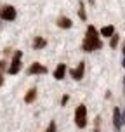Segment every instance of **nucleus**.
<instances>
[{
    "label": "nucleus",
    "instance_id": "nucleus-1",
    "mask_svg": "<svg viewBox=\"0 0 125 132\" xmlns=\"http://www.w3.org/2000/svg\"><path fill=\"white\" fill-rule=\"evenodd\" d=\"M103 40H101V35L99 31L96 30V26L89 24L87 26V31H85V38H84V44H82V49L85 52H92V51H99L103 49Z\"/></svg>",
    "mask_w": 125,
    "mask_h": 132
},
{
    "label": "nucleus",
    "instance_id": "nucleus-2",
    "mask_svg": "<svg viewBox=\"0 0 125 132\" xmlns=\"http://www.w3.org/2000/svg\"><path fill=\"white\" fill-rule=\"evenodd\" d=\"M75 125L78 129H85L87 127V106L78 104L75 110Z\"/></svg>",
    "mask_w": 125,
    "mask_h": 132
},
{
    "label": "nucleus",
    "instance_id": "nucleus-3",
    "mask_svg": "<svg viewBox=\"0 0 125 132\" xmlns=\"http://www.w3.org/2000/svg\"><path fill=\"white\" fill-rule=\"evenodd\" d=\"M18 18V12L12 5H2L0 7V19L4 21H14Z\"/></svg>",
    "mask_w": 125,
    "mask_h": 132
},
{
    "label": "nucleus",
    "instance_id": "nucleus-4",
    "mask_svg": "<svg viewBox=\"0 0 125 132\" xmlns=\"http://www.w3.org/2000/svg\"><path fill=\"white\" fill-rule=\"evenodd\" d=\"M21 57H23V52L21 51H16L14 52V57H12V63H11V66H9V75H18L21 70Z\"/></svg>",
    "mask_w": 125,
    "mask_h": 132
},
{
    "label": "nucleus",
    "instance_id": "nucleus-5",
    "mask_svg": "<svg viewBox=\"0 0 125 132\" xmlns=\"http://www.w3.org/2000/svg\"><path fill=\"white\" fill-rule=\"evenodd\" d=\"M84 73H85V63L80 61L78 64H77V68L71 70V78L73 80H82L84 78Z\"/></svg>",
    "mask_w": 125,
    "mask_h": 132
},
{
    "label": "nucleus",
    "instance_id": "nucleus-6",
    "mask_svg": "<svg viewBox=\"0 0 125 132\" xmlns=\"http://www.w3.org/2000/svg\"><path fill=\"white\" fill-rule=\"evenodd\" d=\"M45 73H47V68L40 63H33L28 68V75H45Z\"/></svg>",
    "mask_w": 125,
    "mask_h": 132
},
{
    "label": "nucleus",
    "instance_id": "nucleus-7",
    "mask_svg": "<svg viewBox=\"0 0 125 132\" xmlns=\"http://www.w3.org/2000/svg\"><path fill=\"white\" fill-rule=\"evenodd\" d=\"M113 127L116 132H120V129H122V111H120L118 106L113 110Z\"/></svg>",
    "mask_w": 125,
    "mask_h": 132
},
{
    "label": "nucleus",
    "instance_id": "nucleus-8",
    "mask_svg": "<svg viewBox=\"0 0 125 132\" xmlns=\"http://www.w3.org/2000/svg\"><path fill=\"white\" fill-rule=\"evenodd\" d=\"M66 70H68L66 64H63V63L57 64V68L54 70V78H56V80H63V78H64V75H66Z\"/></svg>",
    "mask_w": 125,
    "mask_h": 132
},
{
    "label": "nucleus",
    "instance_id": "nucleus-9",
    "mask_svg": "<svg viewBox=\"0 0 125 132\" xmlns=\"http://www.w3.org/2000/svg\"><path fill=\"white\" fill-rule=\"evenodd\" d=\"M57 26L59 28H64V30H68V28L73 26V23L70 18H66V16H61V18H57Z\"/></svg>",
    "mask_w": 125,
    "mask_h": 132
},
{
    "label": "nucleus",
    "instance_id": "nucleus-10",
    "mask_svg": "<svg viewBox=\"0 0 125 132\" xmlns=\"http://www.w3.org/2000/svg\"><path fill=\"white\" fill-rule=\"evenodd\" d=\"M101 37H104V38H111L113 35H115V26L113 24H108V26H104L103 30H101V33H99Z\"/></svg>",
    "mask_w": 125,
    "mask_h": 132
},
{
    "label": "nucleus",
    "instance_id": "nucleus-11",
    "mask_svg": "<svg viewBox=\"0 0 125 132\" xmlns=\"http://www.w3.org/2000/svg\"><path fill=\"white\" fill-rule=\"evenodd\" d=\"M45 45H47V40L44 37H35V40H33V49H44Z\"/></svg>",
    "mask_w": 125,
    "mask_h": 132
},
{
    "label": "nucleus",
    "instance_id": "nucleus-12",
    "mask_svg": "<svg viewBox=\"0 0 125 132\" xmlns=\"http://www.w3.org/2000/svg\"><path fill=\"white\" fill-rule=\"evenodd\" d=\"M35 97H37V89H30V90L26 92V96H24V103L30 104V103L35 101Z\"/></svg>",
    "mask_w": 125,
    "mask_h": 132
},
{
    "label": "nucleus",
    "instance_id": "nucleus-13",
    "mask_svg": "<svg viewBox=\"0 0 125 132\" xmlns=\"http://www.w3.org/2000/svg\"><path fill=\"white\" fill-rule=\"evenodd\" d=\"M118 42H120V35H116V33H115L111 38H110V47H111V49H116Z\"/></svg>",
    "mask_w": 125,
    "mask_h": 132
},
{
    "label": "nucleus",
    "instance_id": "nucleus-14",
    "mask_svg": "<svg viewBox=\"0 0 125 132\" xmlns=\"http://www.w3.org/2000/svg\"><path fill=\"white\" fill-rule=\"evenodd\" d=\"M78 16L80 19H87V14H85V5H84V0H80V9H78Z\"/></svg>",
    "mask_w": 125,
    "mask_h": 132
},
{
    "label": "nucleus",
    "instance_id": "nucleus-15",
    "mask_svg": "<svg viewBox=\"0 0 125 132\" xmlns=\"http://www.w3.org/2000/svg\"><path fill=\"white\" fill-rule=\"evenodd\" d=\"M47 132H57V129H56V122H54V120H51V122H49Z\"/></svg>",
    "mask_w": 125,
    "mask_h": 132
},
{
    "label": "nucleus",
    "instance_id": "nucleus-16",
    "mask_svg": "<svg viewBox=\"0 0 125 132\" xmlns=\"http://www.w3.org/2000/svg\"><path fill=\"white\" fill-rule=\"evenodd\" d=\"M94 132H101V117H96V129Z\"/></svg>",
    "mask_w": 125,
    "mask_h": 132
},
{
    "label": "nucleus",
    "instance_id": "nucleus-17",
    "mask_svg": "<svg viewBox=\"0 0 125 132\" xmlns=\"http://www.w3.org/2000/svg\"><path fill=\"white\" fill-rule=\"evenodd\" d=\"M70 101V96L66 94V96H63V99H61V106H66V103Z\"/></svg>",
    "mask_w": 125,
    "mask_h": 132
},
{
    "label": "nucleus",
    "instance_id": "nucleus-18",
    "mask_svg": "<svg viewBox=\"0 0 125 132\" xmlns=\"http://www.w3.org/2000/svg\"><path fill=\"white\" fill-rule=\"evenodd\" d=\"M0 70H2V71L9 70V68H7V64H5V61H0Z\"/></svg>",
    "mask_w": 125,
    "mask_h": 132
},
{
    "label": "nucleus",
    "instance_id": "nucleus-19",
    "mask_svg": "<svg viewBox=\"0 0 125 132\" xmlns=\"http://www.w3.org/2000/svg\"><path fill=\"white\" fill-rule=\"evenodd\" d=\"M125 123V110H123V113H122V125Z\"/></svg>",
    "mask_w": 125,
    "mask_h": 132
},
{
    "label": "nucleus",
    "instance_id": "nucleus-20",
    "mask_svg": "<svg viewBox=\"0 0 125 132\" xmlns=\"http://www.w3.org/2000/svg\"><path fill=\"white\" fill-rule=\"evenodd\" d=\"M4 85V77H2V73H0V87Z\"/></svg>",
    "mask_w": 125,
    "mask_h": 132
},
{
    "label": "nucleus",
    "instance_id": "nucleus-21",
    "mask_svg": "<svg viewBox=\"0 0 125 132\" xmlns=\"http://www.w3.org/2000/svg\"><path fill=\"white\" fill-rule=\"evenodd\" d=\"M122 66H123V68H125V57H123V61H122Z\"/></svg>",
    "mask_w": 125,
    "mask_h": 132
},
{
    "label": "nucleus",
    "instance_id": "nucleus-22",
    "mask_svg": "<svg viewBox=\"0 0 125 132\" xmlns=\"http://www.w3.org/2000/svg\"><path fill=\"white\" fill-rule=\"evenodd\" d=\"M122 52H123V56H125V44H123V51H122Z\"/></svg>",
    "mask_w": 125,
    "mask_h": 132
},
{
    "label": "nucleus",
    "instance_id": "nucleus-23",
    "mask_svg": "<svg viewBox=\"0 0 125 132\" xmlns=\"http://www.w3.org/2000/svg\"><path fill=\"white\" fill-rule=\"evenodd\" d=\"M123 90H125V77H123Z\"/></svg>",
    "mask_w": 125,
    "mask_h": 132
}]
</instances>
